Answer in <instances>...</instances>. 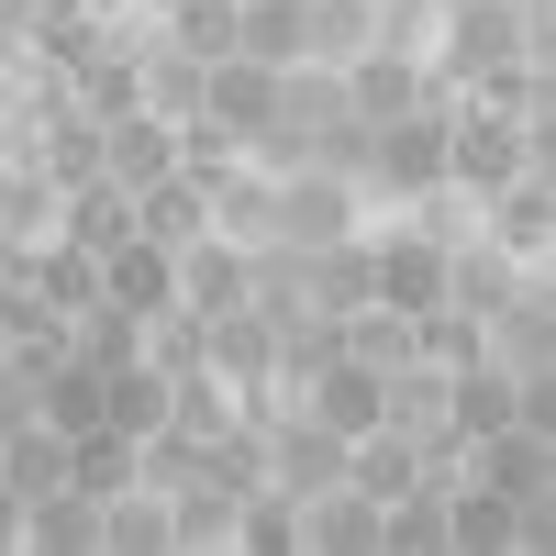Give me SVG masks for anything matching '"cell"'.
Instances as JSON below:
<instances>
[{"label":"cell","mask_w":556,"mask_h":556,"mask_svg":"<svg viewBox=\"0 0 556 556\" xmlns=\"http://www.w3.org/2000/svg\"><path fill=\"white\" fill-rule=\"evenodd\" d=\"M256 301V245H235V235H190L178 245V312H245Z\"/></svg>","instance_id":"cell-1"},{"label":"cell","mask_w":556,"mask_h":556,"mask_svg":"<svg viewBox=\"0 0 556 556\" xmlns=\"http://www.w3.org/2000/svg\"><path fill=\"white\" fill-rule=\"evenodd\" d=\"M367 190L434 201V190H445V123H434V112H412V123H379V146H367Z\"/></svg>","instance_id":"cell-2"},{"label":"cell","mask_w":556,"mask_h":556,"mask_svg":"<svg viewBox=\"0 0 556 556\" xmlns=\"http://www.w3.org/2000/svg\"><path fill=\"white\" fill-rule=\"evenodd\" d=\"M256 456H267V490H290V501L345 479V434H323L312 412H278V424L256 434Z\"/></svg>","instance_id":"cell-3"},{"label":"cell","mask_w":556,"mask_h":556,"mask_svg":"<svg viewBox=\"0 0 556 556\" xmlns=\"http://www.w3.org/2000/svg\"><path fill=\"white\" fill-rule=\"evenodd\" d=\"M345 235H356V178H323V167L278 178V235L267 245H345Z\"/></svg>","instance_id":"cell-4"},{"label":"cell","mask_w":556,"mask_h":556,"mask_svg":"<svg viewBox=\"0 0 556 556\" xmlns=\"http://www.w3.org/2000/svg\"><path fill=\"white\" fill-rule=\"evenodd\" d=\"M56 89H67V112H89V123H134V112H146V45H89Z\"/></svg>","instance_id":"cell-5"},{"label":"cell","mask_w":556,"mask_h":556,"mask_svg":"<svg viewBox=\"0 0 556 556\" xmlns=\"http://www.w3.org/2000/svg\"><path fill=\"white\" fill-rule=\"evenodd\" d=\"M334 78H345V123H367V134H379V123H412V112H424V67H412V56H390V45H367V56H345Z\"/></svg>","instance_id":"cell-6"},{"label":"cell","mask_w":556,"mask_h":556,"mask_svg":"<svg viewBox=\"0 0 556 556\" xmlns=\"http://www.w3.org/2000/svg\"><path fill=\"white\" fill-rule=\"evenodd\" d=\"M201 123H212L223 146L245 156L256 134L278 123V67H256V56H223V67H212V101H201Z\"/></svg>","instance_id":"cell-7"},{"label":"cell","mask_w":556,"mask_h":556,"mask_svg":"<svg viewBox=\"0 0 556 556\" xmlns=\"http://www.w3.org/2000/svg\"><path fill=\"white\" fill-rule=\"evenodd\" d=\"M101 178H112V190H156V178H178V123L167 112L101 123Z\"/></svg>","instance_id":"cell-8"},{"label":"cell","mask_w":556,"mask_h":556,"mask_svg":"<svg viewBox=\"0 0 556 556\" xmlns=\"http://www.w3.org/2000/svg\"><path fill=\"white\" fill-rule=\"evenodd\" d=\"M301 545H312V556H379V501H367L356 479L301 490Z\"/></svg>","instance_id":"cell-9"},{"label":"cell","mask_w":556,"mask_h":556,"mask_svg":"<svg viewBox=\"0 0 556 556\" xmlns=\"http://www.w3.org/2000/svg\"><path fill=\"white\" fill-rule=\"evenodd\" d=\"M167 545H178V501L156 479H134V490L101 501V556H167Z\"/></svg>","instance_id":"cell-10"},{"label":"cell","mask_w":556,"mask_h":556,"mask_svg":"<svg viewBox=\"0 0 556 556\" xmlns=\"http://www.w3.org/2000/svg\"><path fill=\"white\" fill-rule=\"evenodd\" d=\"M301 412H312L323 434H345V445H356L367 424H379V379H367L356 356H323L312 379H301Z\"/></svg>","instance_id":"cell-11"},{"label":"cell","mask_w":556,"mask_h":556,"mask_svg":"<svg viewBox=\"0 0 556 556\" xmlns=\"http://www.w3.org/2000/svg\"><path fill=\"white\" fill-rule=\"evenodd\" d=\"M367 267H379V301H390V312H434V301H445V245H434V235L367 245Z\"/></svg>","instance_id":"cell-12"},{"label":"cell","mask_w":556,"mask_h":556,"mask_svg":"<svg viewBox=\"0 0 556 556\" xmlns=\"http://www.w3.org/2000/svg\"><path fill=\"white\" fill-rule=\"evenodd\" d=\"M101 301H123V312H178V256L167 245H146V235H134V245H112L101 256Z\"/></svg>","instance_id":"cell-13"},{"label":"cell","mask_w":556,"mask_h":556,"mask_svg":"<svg viewBox=\"0 0 556 556\" xmlns=\"http://www.w3.org/2000/svg\"><path fill=\"white\" fill-rule=\"evenodd\" d=\"M468 456H479V490H501V501H534V490H556V445H545V434H523V424L479 434Z\"/></svg>","instance_id":"cell-14"},{"label":"cell","mask_w":556,"mask_h":556,"mask_svg":"<svg viewBox=\"0 0 556 556\" xmlns=\"http://www.w3.org/2000/svg\"><path fill=\"white\" fill-rule=\"evenodd\" d=\"M235 56L301 67V56H312V0H235Z\"/></svg>","instance_id":"cell-15"},{"label":"cell","mask_w":556,"mask_h":556,"mask_svg":"<svg viewBox=\"0 0 556 556\" xmlns=\"http://www.w3.org/2000/svg\"><path fill=\"white\" fill-rule=\"evenodd\" d=\"M134 235H146V245H190V235H212V190H201V178L190 167H178V178H156V190H134Z\"/></svg>","instance_id":"cell-16"},{"label":"cell","mask_w":556,"mask_h":556,"mask_svg":"<svg viewBox=\"0 0 556 556\" xmlns=\"http://www.w3.org/2000/svg\"><path fill=\"white\" fill-rule=\"evenodd\" d=\"M23 545H45V556H101V501H89L78 479L45 490V501H23Z\"/></svg>","instance_id":"cell-17"},{"label":"cell","mask_w":556,"mask_h":556,"mask_svg":"<svg viewBox=\"0 0 556 556\" xmlns=\"http://www.w3.org/2000/svg\"><path fill=\"white\" fill-rule=\"evenodd\" d=\"M45 424H56L67 445H78L89 424H112V367H89V356H56V367H45Z\"/></svg>","instance_id":"cell-18"},{"label":"cell","mask_w":556,"mask_h":556,"mask_svg":"<svg viewBox=\"0 0 556 556\" xmlns=\"http://www.w3.org/2000/svg\"><path fill=\"white\" fill-rule=\"evenodd\" d=\"M545 235H556V190H545V178H513V190H490V245L501 256H545Z\"/></svg>","instance_id":"cell-19"},{"label":"cell","mask_w":556,"mask_h":556,"mask_svg":"<svg viewBox=\"0 0 556 556\" xmlns=\"http://www.w3.org/2000/svg\"><path fill=\"white\" fill-rule=\"evenodd\" d=\"M67 356H89V367H146V312H123V301L67 312Z\"/></svg>","instance_id":"cell-20"},{"label":"cell","mask_w":556,"mask_h":556,"mask_svg":"<svg viewBox=\"0 0 556 556\" xmlns=\"http://www.w3.org/2000/svg\"><path fill=\"white\" fill-rule=\"evenodd\" d=\"M67 479H78L89 501H112V490H134V479H146V445H134L123 424H89V434L67 445Z\"/></svg>","instance_id":"cell-21"},{"label":"cell","mask_w":556,"mask_h":556,"mask_svg":"<svg viewBox=\"0 0 556 556\" xmlns=\"http://www.w3.org/2000/svg\"><path fill=\"white\" fill-rule=\"evenodd\" d=\"M56 235H67L78 256H112V245H134V190H112V178L67 190V223H56Z\"/></svg>","instance_id":"cell-22"},{"label":"cell","mask_w":556,"mask_h":556,"mask_svg":"<svg viewBox=\"0 0 556 556\" xmlns=\"http://www.w3.org/2000/svg\"><path fill=\"white\" fill-rule=\"evenodd\" d=\"M0 490H23V501L67 490V434H56V424H23V434H0Z\"/></svg>","instance_id":"cell-23"},{"label":"cell","mask_w":556,"mask_h":556,"mask_svg":"<svg viewBox=\"0 0 556 556\" xmlns=\"http://www.w3.org/2000/svg\"><path fill=\"white\" fill-rule=\"evenodd\" d=\"M167 45H178V56H201V67H223V56H235V0H178V12H167Z\"/></svg>","instance_id":"cell-24"},{"label":"cell","mask_w":556,"mask_h":556,"mask_svg":"<svg viewBox=\"0 0 556 556\" xmlns=\"http://www.w3.org/2000/svg\"><path fill=\"white\" fill-rule=\"evenodd\" d=\"M0 545H23V490H0Z\"/></svg>","instance_id":"cell-25"},{"label":"cell","mask_w":556,"mask_h":556,"mask_svg":"<svg viewBox=\"0 0 556 556\" xmlns=\"http://www.w3.org/2000/svg\"><path fill=\"white\" fill-rule=\"evenodd\" d=\"M12 89H23V78H12V56H0V134H12Z\"/></svg>","instance_id":"cell-26"},{"label":"cell","mask_w":556,"mask_h":556,"mask_svg":"<svg viewBox=\"0 0 556 556\" xmlns=\"http://www.w3.org/2000/svg\"><path fill=\"white\" fill-rule=\"evenodd\" d=\"M513 12H545V0H513Z\"/></svg>","instance_id":"cell-27"},{"label":"cell","mask_w":556,"mask_h":556,"mask_svg":"<svg viewBox=\"0 0 556 556\" xmlns=\"http://www.w3.org/2000/svg\"><path fill=\"white\" fill-rule=\"evenodd\" d=\"M434 12H456V0H434Z\"/></svg>","instance_id":"cell-28"},{"label":"cell","mask_w":556,"mask_h":556,"mask_svg":"<svg viewBox=\"0 0 556 556\" xmlns=\"http://www.w3.org/2000/svg\"><path fill=\"white\" fill-rule=\"evenodd\" d=\"M167 12H178V0H167Z\"/></svg>","instance_id":"cell-29"}]
</instances>
